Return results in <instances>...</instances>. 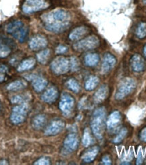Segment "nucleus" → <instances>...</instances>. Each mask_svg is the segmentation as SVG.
I'll return each mask as SVG.
<instances>
[{"label": "nucleus", "mask_w": 146, "mask_h": 165, "mask_svg": "<svg viewBox=\"0 0 146 165\" xmlns=\"http://www.w3.org/2000/svg\"><path fill=\"white\" fill-rule=\"evenodd\" d=\"M88 33V29L86 27H79L72 30L69 35V39L72 41L79 40Z\"/></svg>", "instance_id": "nucleus-19"}, {"label": "nucleus", "mask_w": 146, "mask_h": 165, "mask_svg": "<svg viewBox=\"0 0 146 165\" xmlns=\"http://www.w3.org/2000/svg\"><path fill=\"white\" fill-rule=\"evenodd\" d=\"M99 151V148L98 146H94V147L89 148L82 155L81 158L83 161L86 163H91L92 161L94 160L95 157L97 156Z\"/></svg>", "instance_id": "nucleus-18"}, {"label": "nucleus", "mask_w": 146, "mask_h": 165, "mask_svg": "<svg viewBox=\"0 0 146 165\" xmlns=\"http://www.w3.org/2000/svg\"><path fill=\"white\" fill-rule=\"evenodd\" d=\"M79 146V138L75 133H70L64 139V148L68 152L75 151Z\"/></svg>", "instance_id": "nucleus-10"}, {"label": "nucleus", "mask_w": 146, "mask_h": 165, "mask_svg": "<svg viewBox=\"0 0 146 165\" xmlns=\"http://www.w3.org/2000/svg\"><path fill=\"white\" fill-rule=\"evenodd\" d=\"M49 56H50V50L46 49H43L37 54V59L39 63L45 64L48 62Z\"/></svg>", "instance_id": "nucleus-27"}, {"label": "nucleus", "mask_w": 146, "mask_h": 165, "mask_svg": "<svg viewBox=\"0 0 146 165\" xmlns=\"http://www.w3.org/2000/svg\"><path fill=\"white\" fill-rule=\"evenodd\" d=\"M8 162L5 160H1L0 161V164H8Z\"/></svg>", "instance_id": "nucleus-42"}, {"label": "nucleus", "mask_w": 146, "mask_h": 165, "mask_svg": "<svg viewBox=\"0 0 146 165\" xmlns=\"http://www.w3.org/2000/svg\"><path fill=\"white\" fill-rule=\"evenodd\" d=\"M28 99H29V98L27 97V95H17L12 98L11 102L12 104H20L22 103H24V102H27Z\"/></svg>", "instance_id": "nucleus-32"}, {"label": "nucleus", "mask_w": 146, "mask_h": 165, "mask_svg": "<svg viewBox=\"0 0 146 165\" xmlns=\"http://www.w3.org/2000/svg\"><path fill=\"white\" fill-rule=\"evenodd\" d=\"M66 85L68 89H70L71 91L75 93H79L80 91V87L79 83L74 79H70L67 81Z\"/></svg>", "instance_id": "nucleus-29"}, {"label": "nucleus", "mask_w": 146, "mask_h": 165, "mask_svg": "<svg viewBox=\"0 0 146 165\" xmlns=\"http://www.w3.org/2000/svg\"><path fill=\"white\" fill-rule=\"evenodd\" d=\"M140 139L143 142H146V127L141 131L140 133Z\"/></svg>", "instance_id": "nucleus-39"}, {"label": "nucleus", "mask_w": 146, "mask_h": 165, "mask_svg": "<svg viewBox=\"0 0 146 165\" xmlns=\"http://www.w3.org/2000/svg\"><path fill=\"white\" fill-rule=\"evenodd\" d=\"M105 116L106 111L104 107L96 109L92 115L91 120V130L93 133L98 139H101L103 138Z\"/></svg>", "instance_id": "nucleus-2"}, {"label": "nucleus", "mask_w": 146, "mask_h": 165, "mask_svg": "<svg viewBox=\"0 0 146 165\" xmlns=\"http://www.w3.org/2000/svg\"><path fill=\"white\" fill-rule=\"evenodd\" d=\"M68 51V48L66 46L62 45H60L58 46L56 48V49H55V52L58 54H65L66 52Z\"/></svg>", "instance_id": "nucleus-37"}, {"label": "nucleus", "mask_w": 146, "mask_h": 165, "mask_svg": "<svg viewBox=\"0 0 146 165\" xmlns=\"http://www.w3.org/2000/svg\"><path fill=\"white\" fill-rule=\"evenodd\" d=\"M143 163V156L141 152H139V154L137 156V164H141Z\"/></svg>", "instance_id": "nucleus-41"}, {"label": "nucleus", "mask_w": 146, "mask_h": 165, "mask_svg": "<svg viewBox=\"0 0 146 165\" xmlns=\"http://www.w3.org/2000/svg\"><path fill=\"white\" fill-rule=\"evenodd\" d=\"M49 6L45 0H26L23 5V11L26 14H31L42 10Z\"/></svg>", "instance_id": "nucleus-7"}, {"label": "nucleus", "mask_w": 146, "mask_h": 165, "mask_svg": "<svg viewBox=\"0 0 146 165\" xmlns=\"http://www.w3.org/2000/svg\"><path fill=\"white\" fill-rule=\"evenodd\" d=\"M121 120H122V117L119 111H114L108 117L106 122L108 129L114 131L119 128L121 124Z\"/></svg>", "instance_id": "nucleus-12"}, {"label": "nucleus", "mask_w": 146, "mask_h": 165, "mask_svg": "<svg viewBox=\"0 0 146 165\" xmlns=\"http://www.w3.org/2000/svg\"><path fill=\"white\" fill-rule=\"evenodd\" d=\"M136 88L135 81L132 78L126 77L120 82L118 89L115 94V99L120 100L129 95L130 93L134 91Z\"/></svg>", "instance_id": "nucleus-3"}, {"label": "nucleus", "mask_w": 146, "mask_h": 165, "mask_svg": "<svg viewBox=\"0 0 146 165\" xmlns=\"http://www.w3.org/2000/svg\"><path fill=\"white\" fill-rule=\"evenodd\" d=\"M29 106L27 102L18 104L12 109L10 115V120L14 124H18L23 123L27 119V113Z\"/></svg>", "instance_id": "nucleus-4"}, {"label": "nucleus", "mask_w": 146, "mask_h": 165, "mask_svg": "<svg viewBox=\"0 0 146 165\" xmlns=\"http://www.w3.org/2000/svg\"><path fill=\"white\" fill-rule=\"evenodd\" d=\"M92 138L91 135V133L89 132V130L88 129H86L84 131L83 139H82V143L83 145L85 147H88L92 144Z\"/></svg>", "instance_id": "nucleus-30"}, {"label": "nucleus", "mask_w": 146, "mask_h": 165, "mask_svg": "<svg viewBox=\"0 0 146 165\" xmlns=\"http://www.w3.org/2000/svg\"><path fill=\"white\" fill-rule=\"evenodd\" d=\"M130 64H131L132 69L137 73L142 72L144 70L145 66V62L144 58L141 55L135 54L133 56L130 60Z\"/></svg>", "instance_id": "nucleus-14"}, {"label": "nucleus", "mask_w": 146, "mask_h": 165, "mask_svg": "<svg viewBox=\"0 0 146 165\" xmlns=\"http://www.w3.org/2000/svg\"><path fill=\"white\" fill-rule=\"evenodd\" d=\"M126 134H127V129L126 128H123L120 131L119 134L116 135V138L114 139L113 142L115 143V144H119V143L123 141L124 138H125Z\"/></svg>", "instance_id": "nucleus-34"}, {"label": "nucleus", "mask_w": 146, "mask_h": 165, "mask_svg": "<svg viewBox=\"0 0 146 165\" xmlns=\"http://www.w3.org/2000/svg\"><path fill=\"white\" fill-rule=\"evenodd\" d=\"M35 60L34 58H29L21 62L18 67V72H23L27 70L31 69L35 64Z\"/></svg>", "instance_id": "nucleus-22"}, {"label": "nucleus", "mask_w": 146, "mask_h": 165, "mask_svg": "<svg viewBox=\"0 0 146 165\" xmlns=\"http://www.w3.org/2000/svg\"><path fill=\"white\" fill-rule=\"evenodd\" d=\"M47 119L44 114H38L33 118L32 120V127L34 129L40 130L45 127Z\"/></svg>", "instance_id": "nucleus-20"}, {"label": "nucleus", "mask_w": 146, "mask_h": 165, "mask_svg": "<svg viewBox=\"0 0 146 165\" xmlns=\"http://www.w3.org/2000/svg\"><path fill=\"white\" fill-rule=\"evenodd\" d=\"M48 45V41L45 37L41 35L34 36L29 41V48L33 51L40 50L45 48Z\"/></svg>", "instance_id": "nucleus-9"}, {"label": "nucleus", "mask_w": 146, "mask_h": 165, "mask_svg": "<svg viewBox=\"0 0 146 165\" xmlns=\"http://www.w3.org/2000/svg\"><path fill=\"white\" fill-rule=\"evenodd\" d=\"M50 68L53 72L58 75L66 73L70 69V59L62 56L55 58L52 62Z\"/></svg>", "instance_id": "nucleus-6"}, {"label": "nucleus", "mask_w": 146, "mask_h": 165, "mask_svg": "<svg viewBox=\"0 0 146 165\" xmlns=\"http://www.w3.org/2000/svg\"><path fill=\"white\" fill-rule=\"evenodd\" d=\"M144 54L146 57V45L144 46Z\"/></svg>", "instance_id": "nucleus-43"}, {"label": "nucleus", "mask_w": 146, "mask_h": 165, "mask_svg": "<svg viewBox=\"0 0 146 165\" xmlns=\"http://www.w3.org/2000/svg\"><path fill=\"white\" fill-rule=\"evenodd\" d=\"M29 80L32 79V85L37 92H41L48 85V81L43 77L38 75H30Z\"/></svg>", "instance_id": "nucleus-15"}, {"label": "nucleus", "mask_w": 146, "mask_h": 165, "mask_svg": "<svg viewBox=\"0 0 146 165\" xmlns=\"http://www.w3.org/2000/svg\"><path fill=\"white\" fill-rule=\"evenodd\" d=\"M133 152L131 150V151H130L129 153L126 155V156L124 158V160L126 162H129L133 159Z\"/></svg>", "instance_id": "nucleus-40"}, {"label": "nucleus", "mask_w": 146, "mask_h": 165, "mask_svg": "<svg viewBox=\"0 0 146 165\" xmlns=\"http://www.w3.org/2000/svg\"><path fill=\"white\" fill-rule=\"evenodd\" d=\"M116 63V60L113 55L109 54V53L105 54L103 58V62H102L101 73L103 74L108 73L114 67Z\"/></svg>", "instance_id": "nucleus-13"}, {"label": "nucleus", "mask_w": 146, "mask_h": 165, "mask_svg": "<svg viewBox=\"0 0 146 165\" xmlns=\"http://www.w3.org/2000/svg\"><path fill=\"white\" fill-rule=\"evenodd\" d=\"M58 97V91L55 87H52L43 93L41 99L46 103L51 104L56 100Z\"/></svg>", "instance_id": "nucleus-16"}, {"label": "nucleus", "mask_w": 146, "mask_h": 165, "mask_svg": "<svg viewBox=\"0 0 146 165\" xmlns=\"http://www.w3.org/2000/svg\"><path fill=\"white\" fill-rule=\"evenodd\" d=\"M143 2H144V4H146V0H143Z\"/></svg>", "instance_id": "nucleus-44"}, {"label": "nucleus", "mask_w": 146, "mask_h": 165, "mask_svg": "<svg viewBox=\"0 0 146 165\" xmlns=\"http://www.w3.org/2000/svg\"><path fill=\"white\" fill-rule=\"evenodd\" d=\"M99 82V79L98 77L91 76L86 81L85 84V88L87 91H92L98 86Z\"/></svg>", "instance_id": "nucleus-24"}, {"label": "nucleus", "mask_w": 146, "mask_h": 165, "mask_svg": "<svg viewBox=\"0 0 146 165\" xmlns=\"http://www.w3.org/2000/svg\"><path fill=\"white\" fill-rule=\"evenodd\" d=\"M6 71H7V68L4 65H0V83L4 81Z\"/></svg>", "instance_id": "nucleus-36"}, {"label": "nucleus", "mask_w": 146, "mask_h": 165, "mask_svg": "<svg viewBox=\"0 0 146 165\" xmlns=\"http://www.w3.org/2000/svg\"><path fill=\"white\" fill-rule=\"evenodd\" d=\"M10 52L11 49L7 45L0 43V58L7 57Z\"/></svg>", "instance_id": "nucleus-31"}, {"label": "nucleus", "mask_w": 146, "mask_h": 165, "mask_svg": "<svg viewBox=\"0 0 146 165\" xmlns=\"http://www.w3.org/2000/svg\"><path fill=\"white\" fill-rule=\"evenodd\" d=\"M80 67V63L77 57L73 56L70 58V68L72 71H77L79 69Z\"/></svg>", "instance_id": "nucleus-33"}, {"label": "nucleus", "mask_w": 146, "mask_h": 165, "mask_svg": "<svg viewBox=\"0 0 146 165\" xmlns=\"http://www.w3.org/2000/svg\"><path fill=\"white\" fill-rule=\"evenodd\" d=\"M23 22L20 20H16L12 23H9L7 26H6V31L7 33L10 34H13L16 33L17 30H19L22 27H23Z\"/></svg>", "instance_id": "nucleus-23"}, {"label": "nucleus", "mask_w": 146, "mask_h": 165, "mask_svg": "<svg viewBox=\"0 0 146 165\" xmlns=\"http://www.w3.org/2000/svg\"><path fill=\"white\" fill-rule=\"evenodd\" d=\"M102 163L104 164H106V165H109L112 164V161L110 160V157L108 156H104L102 158Z\"/></svg>", "instance_id": "nucleus-38"}, {"label": "nucleus", "mask_w": 146, "mask_h": 165, "mask_svg": "<svg viewBox=\"0 0 146 165\" xmlns=\"http://www.w3.org/2000/svg\"><path fill=\"white\" fill-rule=\"evenodd\" d=\"M109 89L107 85H102L95 92L94 96V101L95 104H100L107 98Z\"/></svg>", "instance_id": "nucleus-17"}, {"label": "nucleus", "mask_w": 146, "mask_h": 165, "mask_svg": "<svg viewBox=\"0 0 146 165\" xmlns=\"http://www.w3.org/2000/svg\"><path fill=\"white\" fill-rule=\"evenodd\" d=\"M65 127V123L62 120H54L47 127L45 130V135H55L60 133Z\"/></svg>", "instance_id": "nucleus-11"}, {"label": "nucleus", "mask_w": 146, "mask_h": 165, "mask_svg": "<svg viewBox=\"0 0 146 165\" xmlns=\"http://www.w3.org/2000/svg\"><path fill=\"white\" fill-rule=\"evenodd\" d=\"M99 61V56L98 54L95 53H91L88 54L85 57V63L87 66L93 67L96 66Z\"/></svg>", "instance_id": "nucleus-21"}, {"label": "nucleus", "mask_w": 146, "mask_h": 165, "mask_svg": "<svg viewBox=\"0 0 146 165\" xmlns=\"http://www.w3.org/2000/svg\"><path fill=\"white\" fill-rule=\"evenodd\" d=\"M28 32H29L28 28L23 26L19 30H17L16 33H14L12 35H13L14 37H15L18 41L20 43H23L28 35Z\"/></svg>", "instance_id": "nucleus-25"}, {"label": "nucleus", "mask_w": 146, "mask_h": 165, "mask_svg": "<svg viewBox=\"0 0 146 165\" xmlns=\"http://www.w3.org/2000/svg\"><path fill=\"white\" fill-rule=\"evenodd\" d=\"M45 29L49 32L60 33L70 26V16L64 10H55L41 16Z\"/></svg>", "instance_id": "nucleus-1"}, {"label": "nucleus", "mask_w": 146, "mask_h": 165, "mask_svg": "<svg viewBox=\"0 0 146 165\" xmlns=\"http://www.w3.org/2000/svg\"><path fill=\"white\" fill-rule=\"evenodd\" d=\"M0 108H1V106H0Z\"/></svg>", "instance_id": "nucleus-45"}, {"label": "nucleus", "mask_w": 146, "mask_h": 165, "mask_svg": "<svg viewBox=\"0 0 146 165\" xmlns=\"http://www.w3.org/2000/svg\"><path fill=\"white\" fill-rule=\"evenodd\" d=\"M136 35L139 39H144L146 37V23L141 22L137 28Z\"/></svg>", "instance_id": "nucleus-28"}, {"label": "nucleus", "mask_w": 146, "mask_h": 165, "mask_svg": "<svg viewBox=\"0 0 146 165\" xmlns=\"http://www.w3.org/2000/svg\"><path fill=\"white\" fill-rule=\"evenodd\" d=\"M26 85L27 84L24 81H23L17 80L14 81L9 84L7 86V89L9 90V91H18V90L24 89L26 87Z\"/></svg>", "instance_id": "nucleus-26"}, {"label": "nucleus", "mask_w": 146, "mask_h": 165, "mask_svg": "<svg viewBox=\"0 0 146 165\" xmlns=\"http://www.w3.org/2000/svg\"><path fill=\"white\" fill-rule=\"evenodd\" d=\"M99 45V40L96 36L92 35L86 37L73 45L74 50L77 52H85L94 49Z\"/></svg>", "instance_id": "nucleus-5"}, {"label": "nucleus", "mask_w": 146, "mask_h": 165, "mask_svg": "<svg viewBox=\"0 0 146 165\" xmlns=\"http://www.w3.org/2000/svg\"><path fill=\"white\" fill-rule=\"evenodd\" d=\"M74 106V99L70 94L66 93H63L62 94L59 108L62 112L64 116L68 117L72 113Z\"/></svg>", "instance_id": "nucleus-8"}, {"label": "nucleus", "mask_w": 146, "mask_h": 165, "mask_svg": "<svg viewBox=\"0 0 146 165\" xmlns=\"http://www.w3.org/2000/svg\"><path fill=\"white\" fill-rule=\"evenodd\" d=\"M51 161L49 160V158L48 157H43L39 158V160H37L34 164H38V165H49L50 164Z\"/></svg>", "instance_id": "nucleus-35"}]
</instances>
